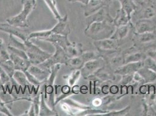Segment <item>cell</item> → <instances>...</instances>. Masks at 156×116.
I'll use <instances>...</instances> for the list:
<instances>
[{"label": "cell", "instance_id": "1", "mask_svg": "<svg viewBox=\"0 0 156 116\" xmlns=\"http://www.w3.org/2000/svg\"><path fill=\"white\" fill-rule=\"evenodd\" d=\"M116 26L113 20H105L100 22H94L85 29V35L94 41L111 38L115 30Z\"/></svg>", "mask_w": 156, "mask_h": 116}, {"label": "cell", "instance_id": "2", "mask_svg": "<svg viewBox=\"0 0 156 116\" xmlns=\"http://www.w3.org/2000/svg\"><path fill=\"white\" fill-rule=\"evenodd\" d=\"M61 64H57L51 68V74L46 80L42 82L40 85L39 90L44 94L46 103L52 110L55 109V94L54 82L61 69Z\"/></svg>", "mask_w": 156, "mask_h": 116}, {"label": "cell", "instance_id": "3", "mask_svg": "<svg viewBox=\"0 0 156 116\" xmlns=\"http://www.w3.org/2000/svg\"><path fill=\"white\" fill-rule=\"evenodd\" d=\"M70 33L71 29L68 22V15H66L65 16H63L62 19L58 21V23L51 29L30 33L29 35V39H36L37 40L42 41L52 34L68 36Z\"/></svg>", "mask_w": 156, "mask_h": 116}, {"label": "cell", "instance_id": "4", "mask_svg": "<svg viewBox=\"0 0 156 116\" xmlns=\"http://www.w3.org/2000/svg\"><path fill=\"white\" fill-rule=\"evenodd\" d=\"M23 9L19 14L8 18L7 23L12 26L20 28H27L29 27L27 20L28 16L32 12L36 6V0H23Z\"/></svg>", "mask_w": 156, "mask_h": 116}, {"label": "cell", "instance_id": "5", "mask_svg": "<svg viewBox=\"0 0 156 116\" xmlns=\"http://www.w3.org/2000/svg\"><path fill=\"white\" fill-rule=\"evenodd\" d=\"M23 43V51L26 52L32 65H40L46 61L52 55V53L45 51L41 49L38 46L34 44L30 39Z\"/></svg>", "mask_w": 156, "mask_h": 116}, {"label": "cell", "instance_id": "6", "mask_svg": "<svg viewBox=\"0 0 156 116\" xmlns=\"http://www.w3.org/2000/svg\"><path fill=\"white\" fill-rule=\"evenodd\" d=\"M52 45L54 46L55 49L54 53L52 54L51 56L48 59H47L43 63L39 65L40 67L43 69H51L53 66L57 64H64L66 65L68 60L69 59L67 56L64 49L62 47L55 44Z\"/></svg>", "mask_w": 156, "mask_h": 116}, {"label": "cell", "instance_id": "7", "mask_svg": "<svg viewBox=\"0 0 156 116\" xmlns=\"http://www.w3.org/2000/svg\"><path fill=\"white\" fill-rule=\"evenodd\" d=\"M142 5L143 7L139 11H136L132 14L137 20L156 18V3L155 0H148L145 4L143 2Z\"/></svg>", "mask_w": 156, "mask_h": 116}, {"label": "cell", "instance_id": "8", "mask_svg": "<svg viewBox=\"0 0 156 116\" xmlns=\"http://www.w3.org/2000/svg\"><path fill=\"white\" fill-rule=\"evenodd\" d=\"M104 66V61L103 59L98 58L86 62L80 69L81 76L85 79H87L91 75L94 74L98 70Z\"/></svg>", "mask_w": 156, "mask_h": 116}, {"label": "cell", "instance_id": "9", "mask_svg": "<svg viewBox=\"0 0 156 116\" xmlns=\"http://www.w3.org/2000/svg\"><path fill=\"white\" fill-rule=\"evenodd\" d=\"M93 44L100 52L113 53L119 47V41L111 38L94 41Z\"/></svg>", "mask_w": 156, "mask_h": 116}, {"label": "cell", "instance_id": "10", "mask_svg": "<svg viewBox=\"0 0 156 116\" xmlns=\"http://www.w3.org/2000/svg\"><path fill=\"white\" fill-rule=\"evenodd\" d=\"M0 31L7 32L9 34L18 37L20 39L25 42L29 39V34L25 30H22V28L12 26L9 23H0Z\"/></svg>", "mask_w": 156, "mask_h": 116}, {"label": "cell", "instance_id": "11", "mask_svg": "<svg viewBox=\"0 0 156 116\" xmlns=\"http://www.w3.org/2000/svg\"><path fill=\"white\" fill-rule=\"evenodd\" d=\"M108 8L109 7H103L97 12L87 16L86 19V29L89 27L94 22H100L105 20H113L114 18L111 16L109 13Z\"/></svg>", "mask_w": 156, "mask_h": 116}, {"label": "cell", "instance_id": "12", "mask_svg": "<svg viewBox=\"0 0 156 116\" xmlns=\"http://www.w3.org/2000/svg\"><path fill=\"white\" fill-rule=\"evenodd\" d=\"M135 34L154 32L156 30V18L137 20L135 24Z\"/></svg>", "mask_w": 156, "mask_h": 116}, {"label": "cell", "instance_id": "13", "mask_svg": "<svg viewBox=\"0 0 156 116\" xmlns=\"http://www.w3.org/2000/svg\"><path fill=\"white\" fill-rule=\"evenodd\" d=\"M144 66V61L128 63L118 67L115 69L114 73L115 74L119 75L121 76L126 74H131L137 72Z\"/></svg>", "mask_w": 156, "mask_h": 116}, {"label": "cell", "instance_id": "14", "mask_svg": "<svg viewBox=\"0 0 156 116\" xmlns=\"http://www.w3.org/2000/svg\"><path fill=\"white\" fill-rule=\"evenodd\" d=\"M110 3L111 0H90L88 4L85 5L84 15L87 17L103 7H109Z\"/></svg>", "mask_w": 156, "mask_h": 116}, {"label": "cell", "instance_id": "15", "mask_svg": "<svg viewBox=\"0 0 156 116\" xmlns=\"http://www.w3.org/2000/svg\"><path fill=\"white\" fill-rule=\"evenodd\" d=\"M27 71L41 83L49 77L51 72V69H43L40 67L39 65H33L29 67Z\"/></svg>", "mask_w": 156, "mask_h": 116}, {"label": "cell", "instance_id": "16", "mask_svg": "<svg viewBox=\"0 0 156 116\" xmlns=\"http://www.w3.org/2000/svg\"><path fill=\"white\" fill-rule=\"evenodd\" d=\"M42 41L51 43L52 44H57L62 47L64 49H66L67 46L71 44L72 43L69 40L68 36H64L61 34H52L48 37L43 39Z\"/></svg>", "mask_w": 156, "mask_h": 116}, {"label": "cell", "instance_id": "17", "mask_svg": "<svg viewBox=\"0 0 156 116\" xmlns=\"http://www.w3.org/2000/svg\"><path fill=\"white\" fill-rule=\"evenodd\" d=\"M11 60L13 62L15 69L16 70L25 71L28 70L29 67L32 65L29 59L20 57L19 56L9 52Z\"/></svg>", "mask_w": 156, "mask_h": 116}, {"label": "cell", "instance_id": "18", "mask_svg": "<svg viewBox=\"0 0 156 116\" xmlns=\"http://www.w3.org/2000/svg\"><path fill=\"white\" fill-rule=\"evenodd\" d=\"M13 78L19 86H20L24 90L27 89L31 93V90L34 88L32 84H30L27 80L25 73L22 71L16 70L13 74Z\"/></svg>", "mask_w": 156, "mask_h": 116}, {"label": "cell", "instance_id": "19", "mask_svg": "<svg viewBox=\"0 0 156 116\" xmlns=\"http://www.w3.org/2000/svg\"><path fill=\"white\" fill-rule=\"evenodd\" d=\"M137 72L143 78L144 84H151L156 83V74L150 69L144 66Z\"/></svg>", "mask_w": 156, "mask_h": 116}, {"label": "cell", "instance_id": "20", "mask_svg": "<svg viewBox=\"0 0 156 116\" xmlns=\"http://www.w3.org/2000/svg\"><path fill=\"white\" fill-rule=\"evenodd\" d=\"M68 58L80 56L83 53L82 45L80 43H72L70 45L64 49Z\"/></svg>", "mask_w": 156, "mask_h": 116}, {"label": "cell", "instance_id": "21", "mask_svg": "<svg viewBox=\"0 0 156 116\" xmlns=\"http://www.w3.org/2000/svg\"><path fill=\"white\" fill-rule=\"evenodd\" d=\"M130 21L131 19L121 8L117 10L115 18L113 19V23L116 27L128 25L131 22Z\"/></svg>", "mask_w": 156, "mask_h": 116}, {"label": "cell", "instance_id": "22", "mask_svg": "<svg viewBox=\"0 0 156 116\" xmlns=\"http://www.w3.org/2000/svg\"><path fill=\"white\" fill-rule=\"evenodd\" d=\"M39 116H58V113L56 110L50 108L46 103L44 96L43 93L41 94V101L40 105V111Z\"/></svg>", "mask_w": 156, "mask_h": 116}, {"label": "cell", "instance_id": "23", "mask_svg": "<svg viewBox=\"0 0 156 116\" xmlns=\"http://www.w3.org/2000/svg\"><path fill=\"white\" fill-rule=\"evenodd\" d=\"M132 26H133V25H132V23L130 22L129 24L126 25L116 27L115 30L111 38L115 39L118 41L124 39L129 34L130 29Z\"/></svg>", "mask_w": 156, "mask_h": 116}, {"label": "cell", "instance_id": "24", "mask_svg": "<svg viewBox=\"0 0 156 116\" xmlns=\"http://www.w3.org/2000/svg\"><path fill=\"white\" fill-rule=\"evenodd\" d=\"M120 2L121 8L126 13L128 17L132 19V15L137 9L134 0H118Z\"/></svg>", "mask_w": 156, "mask_h": 116}, {"label": "cell", "instance_id": "25", "mask_svg": "<svg viewBox=\"0 0 156 116\" xmlns=\"http://www.w3.org/2000/svg\"><path fill=\"white\" fill-rule=\"evenodd\" d=\"M108 67L104 65L101 68L98 70V71L93 75L98 78L103 82H107L113 80L114 78V76H113L111 73V69H109Z\"/></svg>", "mask_w": 156, "mask_h": 116}, {"label": "cell", "instance_id": "26", "mask_svg": "<svg viewBox=\"0 0 156 116\" xmlns=\"http://www.w3.org/2000/svg\"><path fill=\"white\" fill-rule=\"evenodd\" d=\"M125 64L131 62H137L140 61H144L147 57V55L142 52H137L130 53L126 55H124Z\"/></svg>", "mask_w": 156, "mask_h": 116}, {"label": "cell", "instance_id": "27", "mask_svg": "<svg viewBox=\"0 0 156 116\" xmlns=\"http://www.w3.org/2000/svg\"><path fill=\"white\" fill-rule=\"evenodd\" d=\"M154 32H146L142 34H135V39L140 44H147L156 40V35Z\"/></svg>", "mask_w": 156, "mask_h": 116}, {"label": "cell", "instance_id": "28", "mask_svg": "<svg viewBox=\"0 0 156 116\" xmlns=\"http://www.w3.org/2000/svg\"><path fill=\"white\" fill-rule=\"evenodd\" d=\"M85 62L82 57L78 56L75 58H69L66 65L70 67L72 70H80L85 65Z\"/></svg>", "mask_w": 156, "mask_h": 116}, {"label": "cell", "instance_id": "29", "mask_svg": "<svg viewBox=\"0 0 156 116\" xmlns=\"http://www.w3.org/2000/svg\"><path fill=\"white\" fill-rule=\"evenodd\" d=\"M0 66L7 73L11 78H13V76L16 71L13 62L10 59L5 61L0 62Z\"/></svg>", "mask_w": 156, "mask_h": 116}, {"label": "cell", "instance_id": "30", "mask_svg": "<svg viewBox=\"0 0 156 116\" xmlns=\"http://www.w3.org/2000/svg\"><path fill=\"white\" fill-rule=\"evenodd\" d=\"M10 59L9 52L8 50L4 39L0 38V62Z\"/></svg>", "mask_w": 156, "mask_h": 116}, {"label": "cell", "instance_id": "31", "mask_svg": "<svg viewBox=\"0 0 156 116\" xmlns=\"http://www.w3.org/2000/svg\"><path fill=\"white\" fill-rule=\"evenodd\" d=\"M47 5L49 9H50L51 12H52L54 18L57 20L58 21L62 19L63 16H62L58 12L57 7H56V2L53 1L52 0H44Z\"/></svg>", "mask_w": 156, "mask_h": 116}, {"label": "cell", "instance_id": "32", "mask_svg": "<svg viewBox=\"0 0 156 116\" xmlns=\"http://www.w3.org/2000/svg\"><path fill=\"white\" fill-rule=\"evenodd\" d=\"M81 76L80 70H74L72 73L68 77V84L71 87L75 85V83L77 82L80 76Z\"/></svg>", "mask_w": 156, "mask_h": 116}, {"label": "cell", "instance_id": "33", "mask_svg": "<svg viewBox=\"0 0 156 116\" xmlns=\"http://www.w3.org/2000/svg\"><path fill=\"white\" fill-rule=\"evenodd\" d=\"M125 64L124 56H116L111 59L110 61V67H114L115 69L119 66Z\"/></svg>", "mask_w": 156, "mask_h": 116}, {"label": "cell", "instance_id": "34", "mask_svg": "<svg viewBox=\"0 0 156 116\" xmlns=\"http://www.w3.org/2000/svg\"><path fill=\"white\" fill-rule=\"evenodd\" d=\"M130 106H127L126 107H125V109H123L119 111H111V112H107V113L101 114L100 116H125L126 114L128 113V112L130 110Z\"/></svg>", "mask_w": 156, "mask_h": 116}, {"label": "cell", "instance_id": "35", "mask_svg": "<svg viewBox=\"0 0 156 116\" xmlns=\"http://www.w3.org/2000/svg\"><path fill=\"white\" fill-rule=\"evenodd\" d=\"M80 56L83 59L85 63L93 59H96L98 58L96 52L94 51H87L83 52V53L80 55Z\"/></svg>", "mask_w": 156, "mask_h": 116}, {"label": "cell", "instance_id": "36", "mask_svg": "<svg viewBox=\"0 0 156 116\" xmlns=\"http://www.w3.org/2000/svg\"><path fill=\"white\" fill-rule=\"evenodd\" d=\"M133 74H126V75H123L121 76V80H120V82L119 83V84L121 85V86L123 85H127L128 84H130L132 81H133Z\"/></svg>", "mask_w": 156, "mask_h": 116}, {"label": "cell", "instance_id": "37", "mask_svg": "<svg viewBox=\"0 0 156 116\" xmlns=\"http://www.w3.org/2000/svg\"><path fill=\"white\" fill-rule=\"evenodd\" d=\"M12 78H11L9 75L4 71L2 68L0 66V80L4 85L8 84Z\"/></svg>", "mask_w": 156, "mask_h": 116}, {"label": "cell", "instance_id": "38", "mask_svg": "<svg viewBox=\"0 0 156 116\" xmlns=\"http://www.w3.org/2000/svg\"><path fill=\"white\" fill-rule=\"evenodd\" d=\"M144 64L156 74V62L153 59L147 56L144 60Z\"/></svg>", "mask_w": 156, "mask_h": 116}, {"label": "cell", "instance_id": "39", "mask_svg": "<svg viewBox=\"0 0 156 116\" xmlns=\"http://www.w3.org/2000/svg\"><path fill=\"white\" fill-rule=\"evenodd\" d=\"M0 112L5 114L7 116H13V115L10 112V110L7 107L4 102L0 98Z\"/></svg>", "mask_w": 156, "mask_h": 116}, {"label": "cell", "instance_id": "40", "mask_svg": "<svg viewBox=\"0 0 156 116\" xmlns=\"http://www.w3.org/2000/svg\"><path fill=\"white\" fill-rule=\"evenodd\" d=\"M22 116H36V112H35V109H34V106L33 104V103L31 102V106L29 108V109L28 110L26 111V113H24L23 114H22Z\"/></svg>", "mask_w": 156, "mask_h": 116}, {"label": "cell", "instance_id": "41", "mask_svg": "<svg viewBox=\"0 0 156 116\" xmlns=\"http://www.w3.org/2000/svg\"><path fill=\"white\" fill-rule=\"evenodd\" d=\"M103 103V100L101 98H96L92 101V104L94 107H98L100 106Z\"/></svg>", "mask_w": 156, "mask_h": 116}, {"label": "cell", "instance_id": "42", "mask_svg": "<svg viewBox=\"0 0 156 116\" xmlns=\"http://www.w3.org/2000/svg\"><path fill=\"white\" fill-rule=\"evenodd\" d=\"M110 87L108 85H105V84L102 85L101 87V92L105 95H107L110 92Z\"/></svg>", "mask_w": 156, "mask_h": 116}, {"label": "cell", "instance_id": "43", "mask_svg": "<svg viewBox=\"0 0 156 116\" xmlns=\"http://www.w3.org/2000/svg\"><path fill=\"white\" fill-rule=\"evenodd\" d=\"M119 87L118 86L115 85H111L110 87V92L112 95H115L119 91Z\"/></svg>", "mask_w": 156, "mask_h": 116}, {"label": "cell", "instance_id": "44", "mask_svg": "<svg viewBox=\"0 0 156 116\" xmlns=\"http://www.w3.org/2000/svg\"><path fill=\"white\" fill-rule=\"evenodd\" d=\"M146 55L148 57L153 59L156 62V50H151L147 52Z\"/></svg>", "mask_w": 156, "mask_h": 116}, {"label": "cell", "instance_id": "45", "mask_svg": "<svg viewBox=\"0 0 156 116\" xmlns=\"http://www.w3.org/2000/svg\"><path fill=\"white\" fill-rule=\"evenodd\" d=\"M68 1H69V2H72V3L80 2V3L83 4V5H86L88 4V3L90 1V0H68Z\"/></svg>", "mask_w": 156, "mask_h": 116}, {"label": "cell", "instance_id": "46", "mask_svg": "<svg viewBox=\"0 0 156 116\" xmlns=\"http://www.w3.org/2000/svg\"><path fill=\"white\" fill-rule=\"evenodd\" d=\"M134 1H136L138 3H139V4H142L143 2H145L146 0H134Z\"/></svg>", "mask_w": 156, "mask_h": 116}, {"label": "cell", "instance_id": "47", "mask_svg": "<svg viewBox=\"0 0 156 116\" xmlns=\"http://www.w3.org/2000/svg\"><path fill=\"white\" fill-rule=\"evenodd\" d=\"M6 116L5 114H4V113H1V112H0V116Z\"/></svg>", "mask_w": 156, "mask_h": 116}, {"label": "cell", "instance_id": "48", "mask_svg": "<svg viewBox=\"0 0 156 116\" xmlns=\"http://www.w3.org/2000/svg\"><path fill=\"white\" fill-rule=\"evenodd\" d=\"M52 1H54V2H56V1H55V0H52Z\"/></svg>", "mask_w": 156, "mask_h": 116}]
</instances>
